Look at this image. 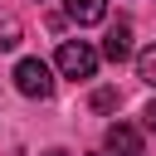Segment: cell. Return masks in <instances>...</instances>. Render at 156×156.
Returning a JSON list of instances; mask_svg holds the SVG:
<instances>
[{
	"label": "cell",
	"instance_id": "6da1fadb",
	"mask_svg": "<svg viewBox=\"0 0 156 156\" xmlns=\"http://www.w3.org/2000/svg\"><path fill=\"white\" fill-rule=\"evenodd\" d=\"M54 63H58V73H63V78L83 83V78H93V73H98V49H93V44H83V39H63V44H58V54H54Z\"/></svg>",
	"mask_w": 156,
	"mask_h": 156
},
{
	"label": "cell",
	"instance_id": "7a4b0ae2",
	"mask_svg": "<svg viewBox=\"0 0 156 156\" xmlns=\"http://www.w3.org/2000/svg\"><path fill=\"white\" fill-rule=\"evenodd\" d=\"M15 88H20L24 98H39V102H44V98L54 93V68H49L44 58H20V63H15Z\"/></svg>",
	"mask_w": 156,
	"mask_h": 156
},
{
	"label": "cell",
	"instance_id": "3957f363",
	"mask_svg": "<svg viewBox=\"0 0 156 156\" xmlns=\"http://www.w3.org/2000/svg\"><path fill=\"white\" fill-rule=\"evenodd\" d=\"M102 146H107V156H146L141 151V132L127 127V122H112L107 136H102Z\"/></svg>",
	"mask_w": 156,
	"mask_h": 156
},
{
	"label": "cell",
	"instance_id": "277c9868",
	"mask_svg": "<svg viewBox=\"0 0 156 156\" xmlns=\"http://www.w3.org/2000/svg\"><path fill=\"white\" fill-rule=\"evenodd\" d=\"M102 58H112V63H127V58H132V24H127V20H117V24L107 29Z\"/></svg>",
	"mask_w": 156,
	"mask_h": 156
},
{
	"label": "cell",
	"instance_id": "5b68a950",
	"mask_svg": "<svg viewBox=\"0 0 156 156\" xmlns=\"http://www.w3.org/2000/svg\"><path fill=\"white\" fill-rule=\"evenodd\" d=\"M63 15L73 24H102L107 20V0H63Z\"/></svg>",
	"mask_w": 156,
	"mask_h": 156
},
{
	"label": "cell",
	"instance_id": "8992f818",
	"mask_svg": "<svg viewBox=\"0 0 156 156\" xmlns=\"http://www.w3.org/2000/svg\"><path fill=\"white\" fill-rule=\"evenodd\" d=\"M20 39H24V24H20V15L0 10V54H5V49H20Z\"/></svg>",
	"mask_w": 156,
	"mask_h": 156
},
{
	"label": "cell",
	"instance_id": "52a82bcc",
	"mask_svg": "<svg viewBox=\"0 0 156 156\" xmlns=\"http://www.w3.org/2000/svg\"><path fill=\"white\" fill-rule=\"evenodd\" d=\"M136 73H141V83H151V88H156V44L136 58Z\"/></svg>",
	"mask_w": 156,
	"mask_h": 156
},
{
	"label": "cell",
	"instance_id": "ba28073f",
	"mask_svg": "<svg viewBox=\"0 0 156 156\" xmlns=\"http://www.w3.org/2000/svg\"><path fill=\"white\" fill-rule=\"evenodd\" d=\"M117 102H122V98H117V88H98V93H93V112H112Z\"/></svg>",
	"mask_w": 156,
	"mask_h": 156
},
{
	"label": "cell",
	"instance_id": "9c48e42d",
	"mask_svg": "<svg viewBox=\"0 0 156 156\" xmlns=\"http://www.w3.org/2000/svg\"><path fill=\"white\" fill-rule=\"evenodd\" d=\"M141 117H146V132H156V102H151V107H146Z\"/></svg>",
	"mask_w": 156,
	"mask_h": 156
},
{
	"label": "cell",
	"instance_id": "30bf717a",
	"mask_svg": "<svg viewBox=\"0 0 156 156\" xmlns=\"http://www.w3.org/2000/svg\"><path fill=\"white\" fill-rule=\"evenodd\" d=\"M44 156H68V151H44Z\"/></svg>",
	"mask_w": 156,
	"mask_h": 156
},
{
	"label": "cell",
	"instance_id": "8fae6325",
	"mask_svg": "<svg viewBox=\"0 0 156 156\" xmlns=\"http://www.w3.org/2000/svg\"><path fill=\"white\" fill-rule=\"evenodd\" d=\"M102 156H107V151H102Z\"/></svg>",
	"mask_w": 156,
	"mask_h": 156
}]
</instances>
